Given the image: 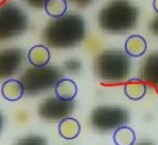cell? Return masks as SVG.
<instances>
[{"mask_svg":"<svg viewBox=\"0 0 158 145\" xmlns=\"http://www.w3.org/2000/svg\"><path fill=\"white\" fill-rule=\"evenodd\" d=\"M26 4H28L29 6H32L34 8H45V5L47 2V0H25Z\"/></svg>","mask_w":158,"mask_h":145,"instance_id":"obj_20","label":"cell"},{"mask_svg":"<svg viewBox=\"0 0 158 145\" xmlns=\"http://www.w3.org/2000/svg\"><path fill=\"white\" fill-rule=\"evenodd\" d=\"M87 35V23L76 13H66L53 19L44 29V40L54 48H70L80 45Z\"/></svg>","mask_w":158,"mask_h":145,"instance_id":"obj_1","label":"cell"},{"mask_svg":"<svg viewBox=\"0 0 158 145\" xmlns=\"http://www.w3.org/2000/svg\"><path fill=\"white\" fill-rule=\"evenodd\" d=\"M45 10L53 19L63 17L67 13V0H47Z\"/></svg>","mask_w":158,"mask_h":145,"instance_id":"obj_17","label":"cell"},{"mask_svg":"<svg viewBox=\"0 0 158 145\" xmlns=\"http://www.w3.org/2000/svg\"><path fill=\"white\" fill-rule=\"evenodd\" d=\"M153 10H155V12L158 14V0H153Z\"/></svg>","mask_w":158,"mask_h":145,"instance_id":"obj_23","label":"cell"},{"mask_svg":"<svg viewBox=\"0 0 158 145\" xmlns=\"http://www.w3.org/2000/svg\"><path fill=\"white\" fill-rule=\"evenodd\" d=\"M55 96L62 101H73L77 95V84L70 78H61L54 87Z\"/></svg>","mask_w":158,"mask_h":145,"instance_id":"obj_11","label":"cell"},{"mask_svg":"<svg viewBox=\"0 0 158 145\" xmlns=\"http://www.w3.org/2000/svg\"><path fill=\"white\" fill-rule=\"evenodd\" d=\"M113 138L116 145H134L136 142V134L130 126L122 125L115 130Z\"/></svg>","mask_w":158,"mask_h":145,"instance_id":"obj_15","label":"cell"},{"mask_svg":"<svg viewBox=\"0 0 158 145\" xmlns=\"http://www.w3.org/2000/svg\"><path fill=\"white\" fill-rule=\"evenodd\" d=\"M26 53L23 48H5L0 50V80L17 74L23 67Z\"/></svg>","mask_w":158,"mask_h":145,"instance_id":"obj_8","label":"cell"},{"mask_svg":"<svg viewBox=\"0 0 158 145\" xmlns=\"http://www.w3.org/2000/svg\"><path fill=\"white\" fill-rule=\"evenodd\" d=\"M125 53L132 57H139L147 52L148 45L145 39L141 35H131L125 41Z\"/></svg>","mask_w":158,"mask_h":145,"instance_id":"obj_13","label":"cell"},{"mask_svg":"<svg viewBox=\"0 0 158 145\" xmlns=\"http://www.w3.org/2000/svg\"><path fill=\"white\" fill-rule=\"evenodd\" d=\"M139 11L128 0H113L100 11L98 26L109 33H125L138 23Z\"/></svg>","mask_w":158,"mask_h":145,"instance_id":"obj_2","label":"cell"},{"mask_svg":"<svg viewBox=\"0 0 158 145\" xmlns=\"http://www.w3.org/2000/svg\"><path fill=\"white\" fill-rule=\"evenodd\" d=\"M27 57L33 67H45L51 60V53L46 46L38 45L29 49Z\"/></svg>","mask_w":158,"mask_h":145,"instance_id":"obj_12","label":"cell"},{"mask_svg":"<svg viewBox=\"0 0 158 145\" xmlns=\"http://www.w3.org/2000/svg\"><path fill=\"white\" fill-rule=\"evenodd\" d=\"M137 145H152L151 143H139V144H137Z\"/></svg>","mask_w":158,"mask_h":145,"instance_id":"obj_25","label":"cell"},{"mask_svg":"<svg viewBox=\"0 0 158 145\" xmlns=\"http://www.w3.org/2000/svg\"><path fill=\"white\" fill-rule=\"evenodd\" d=\"M150 29L155 35H158V18L153 19L151 25H150Z\"/></svg>","mask_w":158,"mask_h":145,"instance_id":"obj_22","label":"cell"},{"mask_svg":"<svg viewBox=\"0 0 158 145\" xmlns=\"http://www.w3.org/2000/svg\"><path fill=\"white\" fill-rule=\"evenodd\" d=\"M59 135L64 139H74L81 132V125L77 119L73 117H66L61 119L59 124Z\"/></svg>","mask_w":158,"mask_h":145,"instance_id":"obj_14","label":"cell"},{"mask_svg":"<svg viewBox=\"0 0 158 145\" xmlns=\"http://www.w3.org/2000/svg\"><path fill=\"white\" fill-rule=\"evenodd\" d=\"M64 68H67L68 72H79L80 68H81V62L77 61V60H75V59H70V60H68V61L64 63Z\"/></svg>","mask_w":158,"mask_h":145,"instance_id":"obj_19","label":"cell"},{"mask_svg":"<svg viewBox=\"0 0 158 145\" xmlns=\"http://www.w3.org/2000/svg\"><path fill=\"white\" fill-rule=\"evenodd\" d=\"M25 94V88L20 80H7L4 82L1 87V95L5 100L10 102H15L19 101Z\"/></svg>","mask_w":158,"mask_h":145,"instance_id":"obj_10","label":"cell"},{"mask_svg":"<svg viewBox=\"0 0 158 145\" xmlns=\"http://www.w3.org/2000/svg\"><path fill=\"white\" fill-rule=\"evenodd\" d=\"M69 1L79 7H87V6L91 5V2H94L95 0H69Z\"/></svg>","mask_w":158,"mask_h":145,"instance_id":"obj_21","label":"cell"},{"mask_svg":"<svg viewBox=\"0 0 158 145\" xmlns=\"http://www.w3.org/2000/svg\"><path fill=\"white\" fill-rule=\"evenodd\" d=\"M14 145H48V140L46 137L33 135V136H26L18 139Z\"/></svg>","mask_w":158,"mask_h":145,"instance_id":"obj_18","label":"cell"},{"mask_svg":"<svg viewBox=\"0 0 158 145\" xmlns=\"http://www.w3.org/2000/svg\"><path fill=\"white\" fill-rule=\"evenodd\" d=\"M28 25L26 13L13 2H6L0 7V42L23 34L28 29Z\"/></svg>","mask_w":158,"mask_h":145,"instance_id":"obj_5","label":"cell"},{"mask_svg":"<svg viewBox=\"0 0 158 145\" xmlns=\"http://www.w3.org/2000/svg\"><path fill=\"white\" fill-rule=\"evenodd\" d=\"M129 115L124 108L117 106H100L91 111L90 123L98 131H111L124 125Z\"/></svg>","mask_w":158,"mask_h":145,"instance_id":"obj_6","label":"cell"},{"mask_svg":"<svg viewBox=\"0 0 158 145\" xmlns=\"http://www.w3.org/2000/svg\"><path fill=\"white\" fill-rule=\"evenodd\" d=\"M2 125H4V116H2V114L0 112V131H1V129H2Z\"/></svg>","mask_w":158,"mask_h":145,"instance_id":"obj_24","label":"cell"},{"mask_svg":"<svg viewBox=\"0 0 158 145\" xmlns=\"http://www.w3.org/2000/svg\"><path fill=\"white\" fill-rule=\"evenodd\" d=\"M62 78L61 69L54 66L33 67L27 69L21 76V82L25 93L28 95H36L51 90Z\"/></svg>","mask_w":158,"mask_h":145,"instance_id":"obj_4","label":"cell"},{"mask_svg":"<svg viewBox=\"0 0 158 145\" xmlns=\"http://www.w3.org/2000/svg\"><path fill=\"white\" fill-rule=\"evenodd\" d=\"M131 62L129 55L119 49H107L95 60V72L103 82H122L129 76Z\"/></svg>","mask_w":158,"mask_h":145,"instance_id":"obj_3","label":"cell"},{"mask_svg":"<svg viewBox=\"0 0 158 145\" xmlns=\"http://www.w3.org/2000/svg\"><path fill=\"white\" fill-rule=\"evenodd\" d=\"M141 78L158 85V53L151 54L144 60L141 69Z\"/></svg>","mask_w":158,"mask_h":145,"instance_id":"obj_9","label":"cell"},{"mask_svg":"<svg viewBox=\"0 0 158 145\" xmlns=\"http://www.w3.org/2000/svg\"><path fill=\"white\" fill-rule=\"evenodd\" d=\"M145 93H147V85L141 80H132L124 85V94L129 100H142Z\"/></svg>","mask_w":158,"mask_h":145,"instance_id":"obj_16","label":"cell"},{"mask_svg":"<svg viewBox=\"0 0 158 145\" xmlns=\"http://www.w3.org/2000/svg\"><path fill=\"white\" fill-rule=\"evenodd\" d=\"M74 103L72 101H62L57 97L46 98L39 106V116L47 121H61L74 111Z\"/></svg>","mask_w":158,"mask_h":145,"instance_id":"obj_7","label":"cell"}]
</instances>
